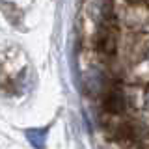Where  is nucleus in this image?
<instances>
[{"label": "nucleus", "instance_id": "2", "mask_svg": "<svg viewBox=\"0 0 149 149\" xmlns=\"http://www.w3.org/2000/svg\"><path fill=\"white\" fill-rule=\"evenodd\" d=\"M45 136H47V129H41V130H28V138L30 142L34 143L36 147H43L45 146Z\"/></svg>", "mask_w": 149, "mask_h": 149}, {"label": "nucleus", "instance_id": "1", "mask_svg": "<svg viewBox=\"0 0 149 149\" xmlns=\"http://www.w3.org/2000/svg\"><path fill=\"white\" fill-rule=\"evenodd\" d=\"M104 108L110 114H121L125 110V97L119 90H110L104 97Z\"/></svg>", "mask_w": 149, "mask_h": 149}, {"label": "nucleus", "instance_id": "3", "mask_svg": "<svg viewBox=\"0 0 149 149\" xmlns=\"http://www.w3.org/2000/svg\"><path fill=\"white\" fill-rule=\"evenodd\" d=\"M143 104H146V108L149 110V86L146 88V93H143Z\"/></svg>", "mask_w": 149, "mask_h": 149}]
</instances>
